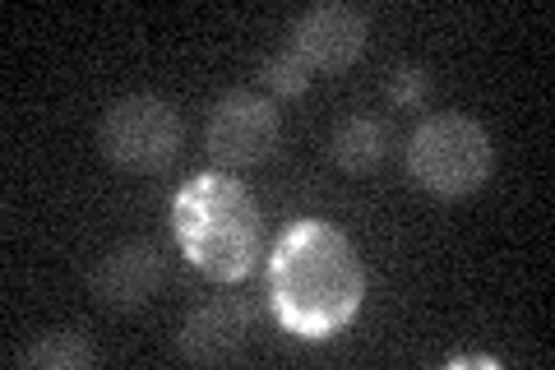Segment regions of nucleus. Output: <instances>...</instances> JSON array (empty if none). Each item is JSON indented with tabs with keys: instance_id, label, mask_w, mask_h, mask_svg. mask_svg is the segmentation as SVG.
I'll return each mask as SVG.
<instances>
[{
	"instance_id": "obj_1",
	"label": "nucleus",
	"mask_w": 555,
	"mask_h": 370,
	"mask_svg": "<svg viewBox=\"0 0 555 370\" xmlns=\"http://www.w3.org/2000/svg\"><path fill=\"white\" fill-rule=\"evenodd\" d=\"M366 273L338 227L320 218L292 222L269 259V306L297 339H334L361 315Z\"/></svg>"
},
{
	"instance_id": "obj_2",
	"label": "nucleus",
	"mask_w": 555,
	"mask_h": 370,
	"mask_svg": "<svg viewBox=\"0 0 555 370\" xmlns=\"http://www.w3.org/2000/svg\"><path fill=\"white\" fill-rule=\"evenodd\" d=\"M171 227L185 259L218 283L246 278L259 259V208L250 190L232 176H195L171 204Z\"/></svg>"
},
{
	"instance_id": "obj_3",
	"label": "nucleus",
	"mask_w": 555,
	"mask_h": 370,
	"mask_svg": "<svg viewBox=\"0 0 555 370\" xmlns=\"http://www.w3.org/2000/svg\"><path fill=\"white\" fill-rule=\"evenodd\" d=\"M491 135H486L473 116L440 112L426 116L408 139V171L412 181L444 200H463L486 186L491 176Z\"/></svg>"
},
{
	"instance_id": "obj_4",
	"label": "nucleus",
	"mask_w": 555,
	"mask_h": 370,
	"mask_svg": "<svg viewBox=\"0 0 555 370\" xmlns=\"http://www.w3.org/2000/svg\"><path fill=\"white\" fill-rule=\"evenodd\" d=\"M181 112L171 102L139 93V98H120L107 107L98 126V144L107 153V163L134 176H153L171 167V157L181 153Z\"/></svg>"
},
{
	"instance_id": "obj_5",
	"label": "nucleus",
	"mask_w": 555,
	"mask_h": 370,
	"mask_svg": "<svg viewBox=\"0 0 555 370\" xmlns=\"http://www.w3.org/2000/svg\"><path fill=\"white\" fill-rule=\"evenodd\" d=\"M278 107L259 93H228L208 116V153L222 167H255L278 149Z\"/></svg>"
},
{
	"instance_id": "obj_6",
	"label": "nucleus",
	"mask_w": 555,
	"mask_h": 370,
	"mask_svg": "<svg viewBox=\"0 0 555 370\" xmlns=\"http://www.w3.org/2000/svg\"><path fill=\"white\" fill-rule=\"evenodd\" d=\"M371 42V20L357 5H310L297 24H292V51L306 61V69L315 75H334L347 69Z\"/></svg>"
},
{
	"instance_id": "obj_7",
	"label": "nucleus",
	"mask_w": 555,
	"mask_h": 370,
	"mask_svg": "<svg viewBox=\"0 0 555 370\" xmlns=\"http://www.w3.org/2000/svg\"><path fill=\"white\" fill-rule=\"evenodd\" d=\"M163 251L153 241H130L116 245L98 259V269L89 273V288L98 296V306L107 310H139L153 302V292L163 288Z\"/></svg>"
},
{
	"instance_id": "obj_8",
	"label": "nucleus",
	"mask_w": 555,
	"mask_h": 370,
	"mask_svg": "<svg viewBox=\"0 0 555 370\" xmlns=\"http://www.w3.org/2000/svg\"><path fill=\"white\" fill-rule=\"evenodd\" d=\"M250 324L255 310L246 302H208L190 310V320L181 324V357L199 366L236 361L250 343Z\"/></svg>"
},
{
	"instance_id": "obj_9",
	"label": "nucleus",
	"mask_w": 555,
	"mask_h": 370,
	"mask_svg": "<svg viewBox=\"0 0 555 370\" xmlns=\"http://www.w3.org/2000/svg\"><path fill=\"white\" fill-rule=\"evenodd\" d=\"M385 149H389V135L379 126L375 116H347L338 120L334 139H328V153H334V163L352 176H366L385 163Z\"/></svg>"
},
{
	"instance_id": "obj_10",
	"label": "nucleus",
	"mask_w": 555,
	"mask_h": 370,
	"mask_svg": "<svg viewBox=\"0 0 555 370\" xmlns=\"http://www.w3.org/2000/svg\"><path fill=\"white\" fill-rule=\"evenodd\" d=\"M14 361L20 366H42V370H79V366L98 361V347L75 329H56V333H42L33 347H24Z\"/></svg>"
},
{
	"instance_id": "obj_11",
	"label": "nucleus",
	"mask_w": 555,
	"mask_h": 370,
	"mask_svg": "<svg viewBox=\"0 0 555 370\" xmlns=\"http://www.w3.org/2000/svg\"><path fill=\"white\" fill-rule=\"evenodd\" d=\"M264 84L273 88L278 98H297V93H306V84H310V69H306V61L297 56V51H278V56H269L264 61Z\"/></svg>"
},
{
	"instance_id": "obj_12",
	"label": "nucleus",
	"mask_w": 555,
	"mask_h": 370,
	"mask_svg": "<svg viewBox=\"0 0 555 370\" xmlns=\"http://www.w3.org/2000/svg\"><path fill=\"white\" fill-rule=\"evenodd\" d=\"M426 88H430V79H426V69H416V65H403L393 75V84H389V98L398 102V107H416V102L426 98Z\"/></svg>"
},
{
	"instance_id": "obj_13",
	"label": "nucleus",
	"mask_w": 555,
	"mask_h": 370,
	"mask_svg": "<svg viewBox=\"0 0 555 370\" xmlns=\"http://www.w3.org/2000/svg\"><path fill=\"white\" fill-rule=\"evenodd\" d=\"M449 366H486V370H495V357H449Z\"/></svg>"
}]
</instances>
